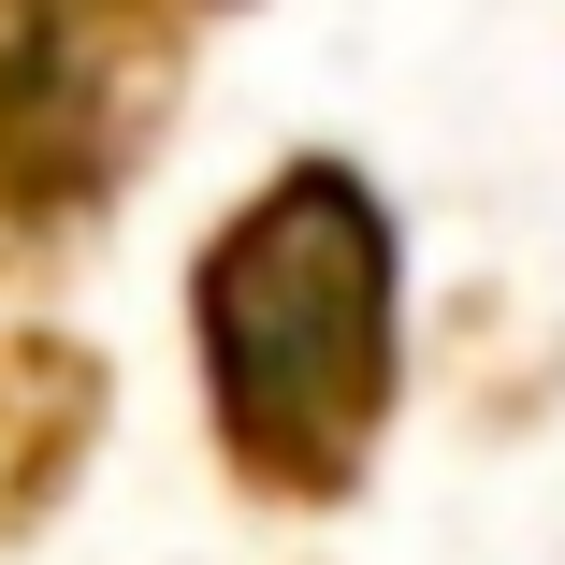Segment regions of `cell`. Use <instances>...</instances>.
I'll use <instances>...</instances> for the list:
<instances>
[{
	"instance_id": "obj_1",
	"label": "cell",
	"mask_w": 565,
	"mask_h": 565,
	"mask_svg": "<svg viewBox=\"0 0 565 565\" xmlns=\"http://www.w3.org/2000/svg\"><path fill=\"white\" fill-rule=\"evenodd\" d=\"M217 465L262 508H349L406 406V233L363 160H276L189 262Z\"/></svg>"
},
{
	"instance_id": "obj_2",
	"label": "cell",
	"mask_w": 565,
	"mask_h": 565,
	"mask_svg": "<svg viewBox=\"0 0 565 565\" xmlns=\"http://www.w3.org/2000/svg\"><path fill=\"white\" fill-rule=\"evenodd\" d=\"M174 0H0V276H44L131 203L174 117Z\"/></svg>"
},
{
	"instance_id": "obj_3",
	"label": "cell",
	"mask_w": 565,
	"mask_h": 565,
	"mask_svg": "<svg viewBox=\"0 0 565 565\" xmlns=\"http://www.w3.org/2000/svg\"><path fill=\"white\" fill-rule=\"evenodd\" d=\"M102 406H117V377H102V349H73V333H0V551L44 536L58 493L87 479L102 449Z\"/></svg>"
}]
</instances>
